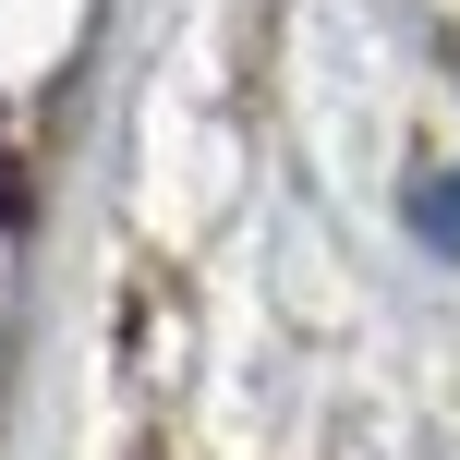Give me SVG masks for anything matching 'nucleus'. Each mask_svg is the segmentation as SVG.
I'll return each mask as SVG.
<instances>
[{
	"instance_id": "obj_1",
	"label": "nucleus",
	"mask_w": 460,
	"mask_h": 460,
	"mask_svg": "<svg viewBox=\"0 0 460 460\" xmlns=\"http://www.w3.org/2000/svg\"><path fill=\"white\" fill-rule=\"evenodd\" d=\"M424 243H437V254H460V170H437V182H424Z\"/></svg>"
}]
</instances>
